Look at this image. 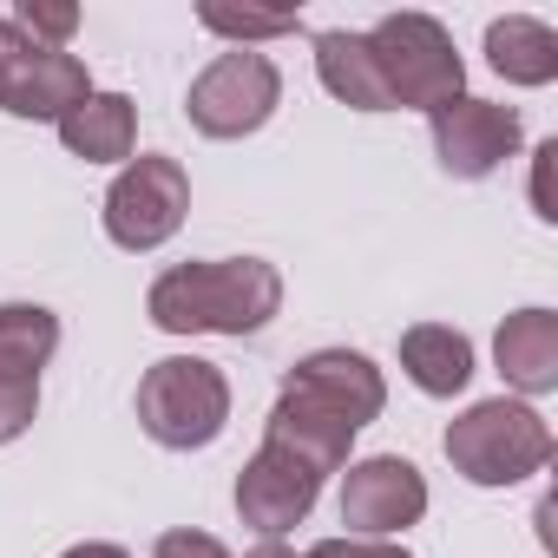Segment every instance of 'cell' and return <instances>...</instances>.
<instances>
[{
    "instance_id": "cell-1",
    "label": "cell",
    "mask_w": 558,
    "mask_h": 558,
    "mask_svg": "<svg viewBox=\"0 0 558 558\" xmlns=\"http://www.w3.org/2000/svg\"><path fill=\"white\" fill-rule=\"evenodd\" d=\"M145 316L165 336H263L283 316V269L269 256H197L151 276Z\"/></svg>"
},
{
    "instance_id": "cell-2",
    "label": "cell",
    "mask_w": 558,
    "mask_h": 558,
    "mask_svg": "<svg viewBox=\"0 0 558 558\" xmlns=\"http://www.w3.org/2000/svg\"><path fill=\"white\" fill-rule=\"evenodd\" d=\"M440 453L466 486L499 493V486H519V480L551 466V421L519 395H493V401H473L466 414L447 421Z\"/></svg>"
},
{
    "instance_id": "cell-3",
    "label": "cell",
    "mask_w": 558,
    "mask_h": 558,
    "mask_svg": "<svg viewBox=\"0 0 558 558\" xmlns=\"http://www.w3.org/2000/svg\"><path fill=\"white\" fill-rule=\"evenodd\" d=\"M138 427L165 453H204L230 427V375L204 355H165L138 375Z\"/></svg>"
},
{
    "instance_id": "cell-4",
    "label": "cell",
    "mask_w": 558,
    "mask_h": 558,
    "mask_svg": "<svg viewBox=\"0 0 558 558\" xmlns=\"http://www.w3.org/2000/svg\"><path fill=\"white\" fill-rule=\"evenodd\" d=\"M368 47L381 60V86L395 112H440L453 99H466V60L453 47V34L434 14H381L368 27Z\"/></svg>"
},
{
    "instance_id": "cell-5",
    "label": "cell",
    "mask_w": 558,
    "mask_h": 558,
    "mask_svg": "<svg viewBox=\"0 0 558 558\" xmlns=\"http://www.w3.org/2000/svg\"><path fill=\"white\" fill-rule=\"evenodd\" d=\"M191 217V171L165 151H138L132 165H119V178L106 184L99 223L125 256H151L165 250Z\"/></svg>"
},
{
    "instance_id": "cell-6",
    "label": "cell",
    "mask_w": 558,
    "mask_h": 558,
    "mask_svg": "<svg viewBox=\"0 0 558 558\" xmlns=\"http://www.w3.org/2000/svg\"><path fill=\"white\" fill-rule=\"evenodd\" d=\"M276 106H283V73H276L269 53H250V47L217 53V60L191 80V93H184L191 132H197V138H217V145L263 132V125L276 119Z\"/></svg>"
},
{
    "instance_id": "cell-7",
    "label": "cell",
    "mask_w": 558,
    "mask_h": 558,
    "mask_svg": "<svg viewBox=\"0 0 558 558\" xmlns=\"http://www.w3.org/2000/svg\"><path fill=\"white\" fill-rule=\"evenodd\" d=\"M86 93H93V73H86L80 53L34 47L14 21H0V112L8 119L60 125Z\"/></svg>"
},
{
    "instance_id": "cell-8",
    "label": "cell",
    "mask_w": 558,
    "mask_h": 558,
    "mask_svg": "<svg viewBox=\"0 0 558 558\" xmlns=\"http://www.w3.org/2000/svg\"><path fill=\"white\" fill-rule=\"evenodd\" d=\"M427 138H434V158H440L447 178L480 184V178H493V171H506L519 158L525 119H519V106H499V99H473L466 93V99H453V106H440L427 119Z\"/></svg>"
},
{
    "instance_id": "cell-9",
    "label": "cell",
    "mask_w": 558,
    "mask_h": 558,
    "mask_svg": "<svg viewBox=\"0 0 558 558\" xmlns=\"http://www.w3.org/2000/svg\"><path fill=\"white\" fill-rule=\"evenodd\" d=\"M427 473L401 453H368L349 460L342 473V525L349 538H401L408 525L427 519Z\"/></svg>"
},
{
    "instance_id": "cell-10",
    "label": "cell",
    "mask_w": 558,
    "mask_h": 558,
    "mask_svg": "<svg viewBox=\"0 0 558 558\" xmlns=\"http://www.w3.org/2000/svg\"><path fill=\"white\" fill-rule=\"evenodd\" d=\"M283 395H296V401H310V408H323V414H336L342 427L362 434L388 408V375L362 349H316L283 375Z\"/></svg>"
},
{
    "instance_id": "cell-11",
    "label": "cell",
    "mask_w": 558,
    "mask_h": 558,
    "mask_svg": "<svg viewBox=\"0 0 558 558\" xmlns=\"http://www.w3.org/2000/svg\"><path fill=\"white\" fill-rule=\"evenodd\" d=\"M236 519L250 525V532H263V538H283V532H296L310 512H316V499H323V480L310 473V466H296L290 453H276V447H256L250 460H243V473H236Z\"/></svg>"
},
{
    "instance_id": "cell-12",
    "label": "cell",
    "mask_w": 558,
    "mask_h": 558,
    "mask_svg": "<svg viewBox=\"0 0 558 558\" xmlns=\"http://www.w3.org/2000/svg\"><path fill=\"white\" fill-rule=\"evenodd\" d=\"M493 362H499V381H506L519 401L551 395V388H558V310H545V303L512 310V316L493 329Z\"/></svg>"
},
{
    "instance_id": "cell-13",
    "label": "cell",
    "mask_w": 558,
    "mask_h": 558,
    "mask_svg": "<svg viewBox=\"0 0 558 558\" xmlns=\"http://www.w3.org/2000/svg\"><path fill=\"white\" fill-rule=\"evenodd\" d=\"M263 447L290 453L296 466H310L316 480H329V473L349 466L355 427H342L336 414H323V408H310V401H296V395H276V408H269V421H263Z\"/></svg>"
},
{
    "instance_id": "cell-14",
    "label": "cell",
    "mask_w": 558,
    "mask_h": 558,
    "mask_svg": "<svg viewBox=\"0 0 558 558\" xmlns=\"http://www.w3.org/2000/svg\"><path fill=\"white\" fill-rule=\"evenodd\" d=\"M53 132H60L66 158H80V165H132V151H138V106L125 93H99L93 86Z\"/></svg>"
},
{
    "instance_id": "cell-15",
    "label": "cell",
    "mask_w": 558,
    "mask_h": 558,
    "mask_svg": "<svg viewBox=\"0 0 558 558\" xmlns=\"http://www.w3.org/2000/svg\"><path fill=\"white\" fill-rule=\"evenodd\" d=\"M316 47V80L336 106L349 112H395L388 106V86H381V60L368 47V34H349V27H329L310 40Z\"/></svg>"
},
{
    "instance_id": "cell-16",
    "label": "cell",
    "mask_w": 558,
    "mask_h": 558,
    "mask_svg": "<svg viewBox=\"0 0 558 558\" xmlns=\"http://www.w3.org/2000/svg\"><path fill=\"white\" fill-rule=\"evenodd\" d=\"M473 368H480V362H473L466 329H453V323H414V329H401V375H408L427 401L466 395Z\"/></svg>"
},
{
    "instance_id": "cell-17",
    "label": "cell",
    "mask_w": 558,
    "mask_h": 558,
    "mask_svg": "<svg viewBox=\"0 0 558 558\" xmlns=\"http://www.w3.org/2000/svg\"><path fill=\"white\" fill-rule=\"evenodd\" d=\"M486 66L525 93L551 86L558 80V34L532 14H499V21H486Z\"/></svg>"
},
{
    "instance_id": "cell-18",
    "label": "cell",
    "mask_w": 558,
    "mask_h": 558,
    "mask_svg": "<svg viewBox=\"0 0 558 558\" xmlns=\"http://www.w3.org/2000/svg\"><path fill=\"white\" fill-rule=\"evenodd\" d=\"M60 355V316L47 303H0V381H40Z\"/></svg>"
},
{
    "instance_id": "cell-19",
    "label": "cell",
    "mask_w": 558,
    "mask_h": 558,
    "mask_svg": "<svg viewBox=\"0 0 558 558\" xmlns=\"http://www.w3.org/2000/svg\"><path fill=\"white\" fill-rule=\"evenodd\" d=\"M197 27L217 34V40H230V47H250L256 53V40H290V34H303V14H290V8H223V0H204Z\"/></svg>"
},
{
    "instance_id": "cell-20",
    "label": "cell",
    "mask_w": 558,
    "mask_h": 558,
    "mask_svg": "<svg viewBox=\"0 0 558 558\" xmlns=\"http://www.w3.org/2000/svg\"><path fill=\"white\" fill-rule=\"evenodd\" d=\"M14 27H21L34 47H60V53H73L80 8H66V0H21V8H14Z\"/></svg>"
},
{
    "instance_id": "cell-21",
    "label": "cell",
    "mask_w": 558,
    "mask_h": 558,
    "mask_svg": "<svg viewBox=\"0 0 558 558\" xmlns=\"http://www.w3.org/2000/svg\"><path fill=\"white\" fill-rule=\"evenodd\" d=\"M40 421V381H0V447L27 440Z\"/></svg>"
},
{
    "instance_id": "cell-22",
    "label": "cell",
    "mask_w": 558,
    "mask_h": 558,
    "mask_svg": "<svg viewBox=\"0 0 558 558\" xmlns=\"http://www.w3.org/2000/svg\"><path fill=\"white\" fill-rule=\"evenodd\" d=\"M151 558H230V545L197 532V525H171V532L151 538Z\"/></svg>"
},
{
    "instance_id": "cell-23",
    "label": "cell",
    "mask_w": 558,
    "mask_h": 558,
    "mask_svg": "<svg viewBox=\"0 0 558 558\" xmlns=\"http://www.w3.org/2000/svg\"><path fill=\"white\" fill-rule=\"evenodd\" d=\"M303 558H414V551L401 538H349L342 532V538H316Z\"/></svg>"
},
{
    "instance_id": "cell-24",
    "label": "cell",
    "mask_w": 558,
    "mask_h": 558,
    "mask_svg": "<svg viewBox=\"0 0 558 558\" xmlns=\"http://www.w3.org/2000/svg\"><path fill=\"white\" fill-rule=\"evenodd\" d=\"M551 158H558V138H545L532 151V217L538 223H558V204H551Z\"/></svg>"
},
{
    "instance_id": "cell-25",
    "label": "cell",
    "mask_w": 558,
    "mask_h": 558,
    "mask_svg": "<svg viewBox=\"0 0 558 558\" xmlns=\"http://www.w3.org/2000/svg\"><path fill=\"white\" fill-rule=\"evenodd\" d=\"M60 558H132L125 545H112V538H80V545H66Z\"/></svg>"
},
{
    "instance_id": "cell-26",
    "label": "cell",
    "mask_w": 558,
    "mask_h": 558,
    "mask_svg": "<svg viewBox=\"0 0 558 558\" xmlns=\"http://www.w3.org/2000/svg\"><path fill=\"white\" fill-rule=\"evenodd\" d=\"M243 558H296V551H290V545H283V538H263V545H250V551H243Z\"/></svg>"
}]
</instances>
